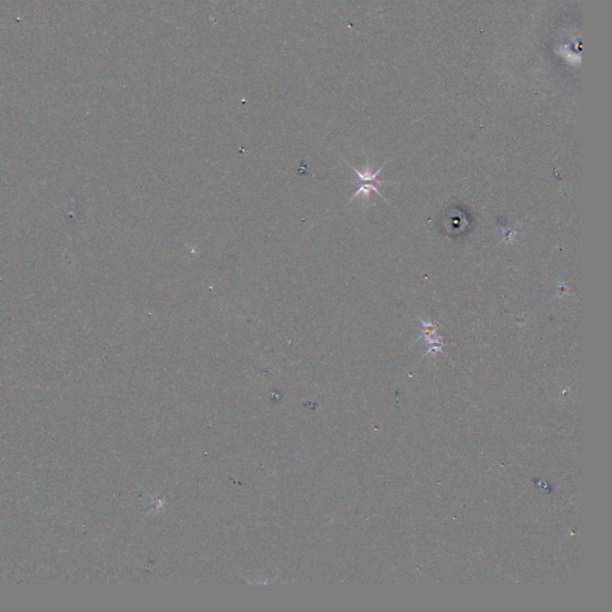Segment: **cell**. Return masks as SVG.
<instances>
[{"label": "cell", "mask_w": 612, "mask_h": 612, "mask_svg": "<svg viewBox=\"0 0 612 612\" xmlns=\"http://www.w3.org/2000/svg\"><path fill=\"white\" fill-rule=\"evenodd\" d=\"M385 183H391V182L379 181L378 178H377V180L356 181V186L358 189H356V193H354V196H353L352 199L359 198L360 196H365V198H368L371 193H375V194H378V196L382 198V194H380V191H379V188H380V186H382V184Z\"/></svg>", "instance_id": "1"}]
</instances>
